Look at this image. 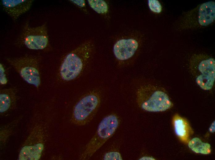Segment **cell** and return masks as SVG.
I'll list each match as a JSON object with an SVG mask.
<instances>
[{
	"instance_id": "6da1fadb",
	"label": "cell",
	"mask_w": 215,
	"mask_h": 160,
	"mask_svg": "<svg viewBox=\"0 0 215 160\" xmlns=\"http://www.w3.org/2000/svg\"><path fill=\"white\" fill-rule=\"evenodd\" d=\"M136 97L139 107L149 112L164 111L172 105L164 90L153 85H145L139 87L136 92Z\"/></svg>"
},
{
	"instance_id": "7a4b0ae2",
	"label": "cell",
	"mask_w": 215,
	"mask_h": 160,
	"mask_svg": "<svg viewBox=\"0 0 215 160\" xmlns=\"http://www.w3.org/2000/svg\"><path fill=\"white\" fill-rule=\"evenodd\" d=\"M92 46L91 41H86L66 55L60 68L63 80H71L80 74L90 57Z\"/></svg>"
},
{
	"instance_id": "3957f363",
	"label": "cell",
	"mask_w": 215,
	"mask_h": 160,
	"mask_svg": "<svg viewBox=\"0 0 215 160\" xmlns=\"http://www.w3.org/2000/svg\"><path fill=\"white\" fill-rule=\"evenodd\" d=\"M119 122V118L115 114H112L105 117L99 124L95 134L86 145L80 159L89 158L113 135Z\"/></svg>"
},
{
	"instance_id": "277c9868",
	"label": "cell",
	"mask_w": 215,
	"mask_h": 160,
	"mask_svg": "<svg viewBox=\"0 0 215 160\" xmlns=\"http://www.w3.org/2000/svg\"><path fill=\"white\" fill-rule=\"evenodd\" d=\"M100 102V96L98 91H94L86 94L75 106L71 121L78 126L86 124L94 117Z\"/></svg>"
},
{
	"instance_id": "5b68a950",
	"label": "cell",
	"mask_w": 215,
	"mask_h": 160,
	"mask_svg": "<svg viewBox=\"0 0 215 160\" xmlns=\"http://www.w3.org/2000/svg\"><path fill=\"white\" fill-rule=\"evenodd\" d=\"M8 62L27 83L38 87L40 83L39 72L40 59L32 56L7 58Z\"/></svg>"
},
{
	"instance_id": "8992f818",
	"label": "cell",
	"mask_w": 215,
	"mask_h": 160,
	"mask_svg": "<svg viewBox=\"0 0 215 160\" xmlns=\"http://www.w3.org/2000/svg\"><path fill=\"white\" fill-rule=\"evenodd\" d=\"M20 40L28 48L33 50H42L48 44V39L47 25L31 27L28 22L24 25Z\"/></svg>"
},
{
	"instance_id": "52a82bcc",
	"label": "cell",
	"mask_w": 215,
	"mask_h": 160,
	"mask_svg": "<svg viewBox=\"0 0 215 160\" xmlns=\"http://www.w3.org/2000/svg\"><path fill=\"white\" fill-rule=\"evenodd\" d=\"M196 83L202 89H212L215 79V61L213 58L202 59L192 69Z\"/></svg>"
},
{
	"instance_id": "ba28073f",
	"label": "cell",
	"mask_w": 215,
	"mask_h": 160,
	"mask_svg": "<svg viewBox=\"0 0 215 160\" xmlns=\"http://www.w3.org/2000/svg\"><path fill=\"white\" fill-rule=\"evenodd\" d=\"M32 0H2L1 4L3 10L14 21L30 8Z\"/></svg>"
},
{
	"instance_id": "9c48e42d",
	"label": "cell",
	"mask_w": 215,
	"mask_h": 160,
	"mask_svg": "<svg viewBox=\"0 0 215 160\" xmlns=\"http://www.w3.org/2000/svg\"><path fill=\"white\" fill-rule=\"evenodd\" d=\"M138 47L137 42L133 39H122L117 41L114 45L113 51L116 57L124 60L132 57Z\"/></svg>"
},
{
	"instance_id": "30bf717a",
	"label": "cell",
	"mask_w": 215,
	"mask_h": 160,
	"mask_svg": "<svg viewBox=\"0 0 215 160\" xmlns=\"http://www.w3.org/2000/svg\"><path fill=\"white\" fill-rule=\"evenodd\" d=\"M198 22L202 26H207L212 23L215 18V3L209 1L200 6L198 14Z\"/></svg>"
},
{
	"instance_id": "8fae6325",
	"label": "cell",
	"mask_w": 215,
	"mask_h": 160,
	"mask_svg": "<svg viewBox=\"0 0 215 160\" xmlns=\"http://www.w3.org/2000/svg\"><path fill=\"white\" fill-rule=\"evenodd\" d=\"M15 90L10 88L2 90L0 94V112L3 114L11 109L16 100Z\"/></svg>"
},
{
	"instance_id": "7c38bea8",
	"label": "cell",
	"mask_w": 215,
	"mask_h": 160,
	"mask_svg": "<svg viewBox=\"0 0 215 160\" xmlns=\"http://www.w3.org/2000/svg\"><path fill=\"white\" fill-rule=\"evenodd\" d=\"M175 130L178 136L184 142H187L189 138L190 129L187 122L178 114L174 118Z\"/></svg>"
},
{
	"instance_id": "4fadbf2b",
	"label": "cell",
	"mask_w": 215,
	"mask_h": 160,
	"mask_svg": "<svg viewBox=\"0 0 215 160\" xmlns=\"http://www.w3.org/2000/svg\"><path fill=\"white\" fill-rule=\"evenodd\" d=\"M188 146L193 151L196 153L208 154L211 151L210 145L204 143L198 138L192 139L189 142Z\"/></svg>"
},
{
	"instance_id": "5bb4252c",
	"label": "cell",
	"mask_w": 215,
	"mask_h": 160,
	"mask_svg": "<svg viewBox=\"0 0 215 160\" xmlns=\"http://www.w3.org/2000/svg\"><path fill=\"white\" fill-rule=\"evenodd\" d=\"M88 2L90 6L99 14H104L108 10L106 3L102 0H88Z\"/></svg>"
},
{
	"instance_id": "9a60e30c",
	"label": "cell",
	"mask_w": 215,
	"mask_h": 160,
	"mask_svg": "<svg viewBox=\"0 0 215 160\" xmlns=\"http://www.w3.org/2000/svg\"><path fill=\"white\" fill-rule=\"evenodd\" d=\"M148 3L149 7L152 11L157 13H159L161 11V6L158 0H149Z\"/></svg>"
},
{
	"instance_id": "2e32d148",
	"label": "cell",
	"mask_w": 215,
	"mask_h": 160,
	"mask_svg": "<svg viewBox=\"0 0 215 160\" xmlns=\"http://www.w3.org/2000/svg\"><path fill=\"white\" fill-rule=\"evenodd\" d=\"M104 160H122L120 154L117 151H111L106 153L103 158Z\"/></svg>"
},
{
	"instance_id": "e0dca14e",
	"label": "cell",
	"mask_w": 215,
	"mask_h": 160,
	"mask_svg": "<svg viewBox=\"0 0 215 160\" xmlns=\"http://www.w3.org/2000/svg\"><path fill=\"white\" fill-rule=\"evenodd\" d=\"M0 82L2 84H5L7 82V79L5 74V70L3 65L0 63Z\"/></svg>"
},
{
	"instance_id": "ac0fdd59",
	"label": "cell",
	"mask_w": 215,
	"mask_h": 160,
	"mask_svg": "<svg viewBox=\"0 0 215 160\" xmlns=\"http://www.w3.org/2000/svg\"><path fill=\"white\" fill-rule=\"evenodd\" d=\"M72 2L79 6L81 7H83L85 6V2L84 0H70Z\"/></svg>"
},
{
	"instance_id": "d6986e66",
	"label": "cell",
	"mask_w": 215,
	"mask_h": 160,
	"mask_svg": "<svg viewBox=\"0 0 215 160\" xmlns=\"http://www.w3.org/2000/svg\"><path fill=\"white\" fill-rule=\"evenodd\" d=\"M215 121H214L211 124L209 128V130L210 132L213 133L215 132Z\"/></svg>"
},
{
	"instance_id": "ffe728a7",
	"label": "cell",
	"mask_w": 215,
	"mask_h": 160,
	"mask_svg": "<svg viewBox=\"0 0 215 160\" xmlns=\"http://www.w3.org/2000/svg\"><path fill=\"white\" fill-rule=\"evenodd\" d=\"M154 158L150 157H149L148 156H145V157H143L141 158H140V160H147V159H154Z\"/></svg>"
}]
</instances>
